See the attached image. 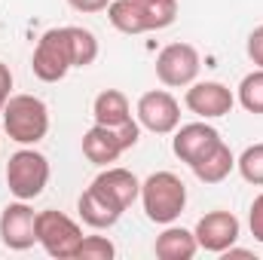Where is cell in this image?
Returning a JSON list of instances; mask_svg holds the SVG:
<instances>
[{"label":"cell","mask_w":263,"mask_h":260,"mask_svg":"<svg viewBox=\"0 0 263 260\" xmlns=\"http://www.w3.org/2000/svg\"><path fill=\"white\" fill-rule=\"evenodd\" d=\"M248 227H251V236L263 242V193L254 196L251 202V211H248Z\"/></svg>","instance_id":"cell-23"},{"label":"cell","mask_w":263,"mask_h":260,"mask_svg":"<svg viewBox=\"0 0 263 260\" xmlns=\"http://www.w3.org/2000/svg\"><path fill=\"white\" fill-rule=\"evenodd\" d=\"M31 67H34V77L43 80V83H59V80L67 77L70 67H77V52H73L70 25H65V28H49V31L37 40Z\"/></svg>","instance_id":"cell-4"},{"label":"cell","mask_w":263,"mask_h":260,"mask_svg":"<svg viewBox=\"0 0 263 260\" xmlns=\"http://www.w3.org/2000/svg\"><path fill=\"white\" fill-rule=\"evenodd\" d=\"M153 251H156L159 260H193L196 251H199L196 233H190V230H184V227L165 224V230L156 236Z\"/></svg>","instance_id":"cell-16"},{"label":"cell","mask_w":263,"mask_h":260,"mask_svg":"<svg viewBox=\"0 0 263 260\" xmlns=\"http://www.w3.org/2000/svg\"><path fill=\"white\" fill-rule=\"evenodd\" d=\"M77 211H80L83 224L92 227V230H110V227L123 217V208L104 193V190H98L95 184H89V187L83 190L80 202H77Z\"/></svg>","instance_id":"cell-13"},{"label":"cell","mask_w":263,"mask_h":260,"mask_svg":"<svg viewBox=\"0 0 263 260\" xmlns=\"http://www.w3.org/2000/svg\"><path fill=\"white\" fill-rule=\"evenodd\" d=\"M123 153H126V147H123L117 129H107V126H98L95 123L92 129L83 135V156L89 162L101 165V169H107L110 162H117Z\"/></svg>","instance_id":"cell-14"},{"label":"cell","mask_w":263,"mask_h":260,"mask_svg":"<svg viewBox=\"0 0 263 260\" xmlns=\"http://www.w3.org/2000/svg\"><path fill=\"white\" fill-rule=\"evenodd\" d=\"M70 34H73V52H77V67H89L95 65L98 59V40L89 28H80V25H70Z\"/></svg>","instance_id":"cell-21"},{"label":"cell","mask_w":263,"mask_h":260,"mask_svg":"<svg viewBox=\"0 0 263 260\" xmlns=\"http://www.w3.org/2000/svg\"><path fill=\"white\" fill-rule=\"evenodd\" d=\"M138 123L141 129L153 132V135H172L181 126V104L172 92L165 89H150L138 98Z\"/></svg>","instance_id":"cell-8"},{"label":"cell","mask_w":263,"mask_h":260,"mask_svg":"<svg viewBox=\"0 0 263 260\" xmlns=\"http://www.w3.org/2000/svg\"><path fill=\"white\" fill-rule=\"evenodd\" d=\"M236 101L248 114H263V67H257V70H251V73L242 77Z\"/></svg>","instance_id":"cell-19"},{"label":"cell","mask_w":263,"mask_h":260,"mask_svg":"<svg viewBox=\"0 0 263 260\" xmlns=\"http://www.w3.org/2000/svg\"><path fill=\"white\" fill-rule=\"evenodd\" d=\"M9 98H12V70H9V65L0 62V114H3Z\"/></svg>","instance_id":"cell-25"},{"label":"cell","mask_w":263,"mask_h":260,"mask_svg":"<svg viewBox=\"0 0 263 260\" xmlns=\"http://www.w3.org/2000/svg\"><path fill=\"white\" fill-rule=\"evenodd\" d=\"M92 184H95L98 190H104V193L110 196L123 211L129 208L138 196H141V181L132 175L129 169H110V165H107V169L92 181Z\"/></svg>","instance_id":"cell-15"},{"label":"cell","mask_w":263,"mask_h":260,"mask_svg":"<svg viewBox=\"0 0 263 260\" xmlns=\"http://www.w3.org/2000/svg\"><path fill=\"white\" fill-rule=\"evenodd\" d=\"M141 205L147 220L153 224H175L187 208V184L175 172H153L141 184Z\"/></svg>","instance_id":"cell-2"},{"label":"cell","mask_w":263,"mask_h":260,"mask_svg":"<svg viewBox=\"0 0 263 260\" xmlns=\"http://www.w3.org/2000/svg\"><path fill=\"white\" fill-rule=\"evenodd\" d=\"M193 233H196L199 248H205L211 254H223L242 236V224L233 211H208L205 217H199Z\"/></svg>","instance_id":"cell-11"},{"label":"cell","mask_w":263,"mask_h":260,"mask_svg":"<svg viewBox=\"0 0 263 260\" xmlns=\"http://www.w3.org/2000/svg\"><path fill=\"white\" fill-rule=\"evenodd\" d=\"M144 3H153V0H144Z\"/></svg>","instance_id":"cell-27"},{"label":"cell","mask_w":263,"mask_h":260,"mask_svg":"<svg viewBox=\"0 0 263 260\" xmlns=\"http://www.w3.org/2000/svg\"><path fill=\"white\" fill-rule=\"evenodd\" d=\"M49 184V159L34 150V147H22L9 156L6 162V187L15 199H37Z\"/></svg>","instance_id":"cell-5"},{"label":"cell","mask_w":263,"mask_h":260,"mask_svg":"<svg viewBox=\"0 0 263 260\" xmlns=\"http://www.w3.org/2000/svg\"><path fill=\"white\" fill-rule=\"evenodd\" d=\"M80 242H83V230L73 217H67L65 211H55V208L37 211V245H43L49 257L77 260Z\"/></svg>","instance_id":"cell-6"},{"label":"cell","mask_w":263,"mask_h":260,"mask_svg":"<svg viewBox=\"0 0 263 260\" xmlns=\"http://www.w3.org/2000/svg\"><path fill=\"white\" fill-rule=\"evenodd\" d=\"M184 104L190 114H196L202 120H217L227 117L236 104V95L230 92V86L217 83V80H205V83H190Z\"/></svg>","instance_id":"cell-10"},{"label":"cell","mask_w":263,"mask_h":260,"mask_svg":"<svg viewBox=\"0 0 263 260\" xmlns=\"http://www.w3.org/2000/svg\"><path fill=\"white\" fill-rule=\"evenodd\" d=\"M248 59L257 67H263V25H257V28L248 34Z\"/></svg>","instance_id":"cell-24"},{"label":"cell","mask_w":263,"mask_h":260,"mask_svg":"<svg viewBox=\"0 0 263 260\" xmlns=\"http://www.w3.org/2000/svg\"><path fill=\"white\" fill-rule=\"evenodd\" d=\"M67 6L77 12H104L110 6V0H67Z\"/></svg>","instance_id":"cell-26"},{"label":"cell","mask_w":263,"mask_h":260,"mask_svg":"<svg viewBox=\"0 0 263 260\" xmlns=\"http://www.w3.org/2000/svg\"><path fill=\"white\" fill-rule=\"evenodd\" d=\"M193 175H196L202 184H220V181H227L230 178V172L236 169V156H233V150L220 141L214 150H208L202 159H196L193 165Z\"/></svg>","instance_id":"cell-18"},{"label":"cell","mask_w":263,"mask_h":260,"mask_svg":"<svg viewBox=\"0 0 263 260\" xmlns=\"http://www.w3.org/2000/svg\"><path fill=\"white\" fill-rule=\"evenodd\" d=\"M220 132L208 123H187L181 129H175V138H172V150L181 162L193 165L196 159H202L208 150H214L220 144Z\"/></svg>","instance_id":"cell-12"},{"label":"cell","mask_w":263,"mask_h":260,"mask_svg":"<svg viewBox=\"0 0 263 260\" xmlns=\"http://www.w3.org/2000/svg\"><path fill=\"white\" fill-rule=\"evenodd\" d=\"M107 18L120 34H147L162 31L178 18V0H110Z\"/></svg>","instance_id":"cell-1"},{"label":"cell","mask_w":263,"mask_h":260,"mask_svg":"<svg viewBox=\"0 0 263 260\" xmlns=\"http://www.w3.org/2000/svg\"><path fill=\"white\" fill-rule=\"evenodd\" d=\"M117 257V245L107 236H83L77 260H114Z\"/></svg>","instance_id":"cell-22"},{"label":"cell","mask_w":263,"mask_h":260,"mask_svg":"<svg viewBox=\"0 0 263 260\" xmlns=\"http://www.w3.org/2000/svg\"><path fill=\"white\" fill-rule=\"evenodd\" d=\"M202 59H199V49L190 43H168L159 49L156 55V80L168 89H181V86H190L196 83Z\"/></svg>","instance_id":"cell-7"},{"label":"cell","mask_w":263,"mask_h":260,"mask_svg":"<svg viewBox=\"0 0 263 260\" xmlns=\"http://www.w3.org/2000/svg\"><path fill=\"white\" fill-rule=\"evenodd\" d=\"M0 242L9 251L34 248V242H37V211L25 199L9 202L3 208V214H0Z\"/></svg>","instance_id":"cell-9"},{"label":"cell","mask_w":263,"mask_h":260,"mask_svg":"<svg viewBox=\"0 0 263 260\" xmlns=\"http://www.w3.org/2000/svg\"><path fill=\"white\" fill-rule=\"evenodd\" d=\"M236 169L239 175L254 184V187H263V144H251L242 150V156L236 159Z\"/></svg>","instance_id":"cell-20"},{"label":"cell","mask_w":263,"mask_h":260,"mask_svg":"<svg viewBox=\"0 0 263 260\" xmlns=\"http://www.w3.org/2000/svg\"><path fill=\"white\" fill-rule=\"evenodd\" d=\"M92 117L98 126H107V129H120L123 123L132 120V107L129 98L120 92V89H104L95 95L92 101Z\"/></svg>","instance_id":"cell-17"},{"label":"cell","mask_w":263,"mask_h":260,"mask_svg":"<svg viewBox=\"0 0 263 260\" xmlns=\"http://www.w3.org/2000/svg\"><path fill=\"white\" fill-rule=\"evenodd\" d=\"M3 132L22 147H34L37 141H43L49 132L46 101L37 95H12L3 107Z\"/></svg>","instance_id":"cell-3"}]
</instances>
